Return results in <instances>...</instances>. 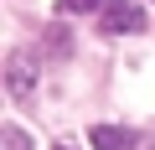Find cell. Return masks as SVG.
<instances>
[{
	"mask_svg": "<svg viewBox=\"0 0 155 150\" xmlns=\"http://www.w3.org/2000/svg\"><path fill=\"white\" fill-rule=\"evenodd\" d=\"M104 31H109V36L145 31V11L134 5V0H109V5H104Z\"/></svg>",
	"mask_w": 155,
	"mask_h": 150,
	"instance_id": "obj_1",
	"label": "cell"
},
{
	"mask_svg": "<svg viewBox=\"0 0 155 150\" xmlns=\"http://www.w3.org/2000/svg\"><path fill=\"white\" fill-rule=\"evenodd\" d=\"M5 83H11L16 98H26V93L36 88V57H31V52H11V62H5Z\"/></svg>",
	"mask_w": 155,
	"mask_h": 150,
	"instance_id": "obj_2",
	"label": "cell"
},
{
	"mask_svg": "<svg viewBox=\"0 0 155 150\" xmlns=\"http://www.w3.org/2000/svg\"><path fill=\"white\" fill-rule=\"evenodd\" d=\"M88 140L93 150H134V129H119V124H93Z\"/></svg>",
	"mask_w": 155,
	"mask_h": 150,
	"instance_id": "obj_3",
	"label": "cell"
},
{
	"mask_svg": "<svg viewBox=\"0 0 155 150\" xmlns=\"http://www.w3.org/2000/svg\"><path fill=\"white\" fill-rule=\"evenodd\" d=\"M57 5L72 16V11H98V5H109V0H57Z\"/></svg>",
	"mask_w": 155,
	"mask_h": 150,
	"instance_id": "obj_4",
	"label": "cell"
},
{
	"mask_svg": "<svg viewBox=\"0 0 155 150\" xmlns=\"http://www.w3.org/2000/svg\"><path fill=\"white\" fill-rule=\"evenodd\" d=\"M0 150H31V145H26V135H21V129H5V140H0Z\"/></svg>",
	"mask_w": 155,
	"mask_h": 150,
	"instance_id": "obj_5",
	"label": "cell"
},
{
	"mask_svg": "<svg viewBox=\"0 0 155 150\" xmlns=\"http://www.w3.org/2000/svg\"><path fill=\"white\" fill-rule=\"evenodd\" d=\"M57 150H67V145H57Z\"/></svg>",
	"mask_w": 155,
	"mask_h": 150,
	"instance_id": "obj_6",
	"label": "cell"
}]
</instances>
